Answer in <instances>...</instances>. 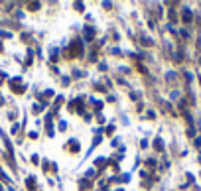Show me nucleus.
<instances>
[{
  "mask_svg": "<svg viewBox=\"0 0 201 191\" xmlns=\"http://www.w3.org/2000/svg\"><path fill=\"white\" fill-rule=\"evenodd\" d=\"M93 36H95L93 28H85V38H87V40H93Z\"/></svg>",
  "mask_w": 201,
  "mask_h": 191,
  "instance_id": "20e7f679",
  "label": "nucleus"
},
{
  "mask_svg": "<svg viewBox=\"0 0 201 191\" xmlns=\"http://www.w3.org/2000/svg\"><path fill=\"white\" fill-rule=\"evenodd\" d=\"M0 51H2V45H0Z\"/></svg>",
  "mask_w": 201,
  "mask_h": 191,
  "instance_id": "423d86ee",
  "label": "nucleus"
},
{
  "mask_svg": "<svg viewBox=\"0 0 201 191\" xmlns=\"http://www.w3.org/2000/svg\"><path fill=\"white\" fill-rule=\"evenodd\" d=\"M69 55L71 57H81L83 55V44H81V40H75L71 47H69Z\"/></svg>",
  "mask_w": 201,
  "mask_h": 191,
  "instance_id": "f257e3e1",
  "label": "nucleus"
},
{
  "mask_svg": "<svg viewBox=\"0 0 201 191\" xmlns=\"http://www.w3.org/2000/svg\"><path fill=\"white\" fill-rule=\"evenodd\" d=\"M40 8V2H34V4H30V10H37Z\"/></svg>",
  "mask_w": 201,
  "mask_h": 191,
  "instance_id": "39448f33",
  "label": "nucleus"
},
{
  "mask_svg": "<svg viewBox=\"0 0 201 191\" xmlns=\"http://www.w3.org/2000/svg\"><path fill=\"white\" fill-rule=\"evenodd\" d=\"M26 187L30 191H36V177H28L26 179Z\"/></svg>",
  "mask_w": 201,
  "mask_h": 191,
  "instance_id": "f03ea898",
  "label": "nucleus"
},
{
  "mask_svg": "<svg viewBox=\"0 0 201 191\" xmlns=\"http://www.w3.org/2000/svg\"><path fill=\"white\" fill-rule=\"evenodd\" d=\"M89 187H91V181H87V179H83V181L79 183V189H81V191H87Z\"/></svg>",
  "mask_w": 201,
  "mask_h": 191,
  "instance_id": "7ed1b4c3",
  "label": "nucleus"
}]
</instances>
